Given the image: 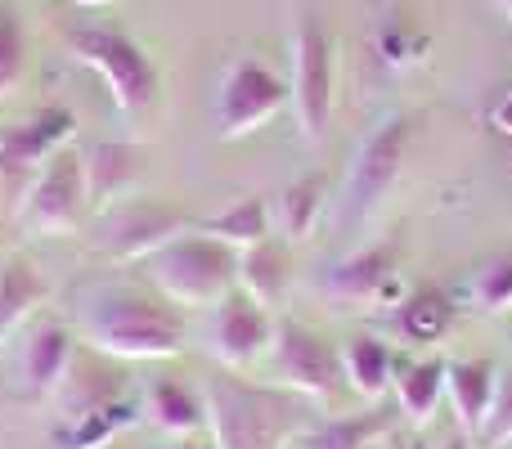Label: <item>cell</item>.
<instances>
[{"label": "cell", "mask_w": 512, "mask_h": 449, "mask_svg": "<svg viewBox=\"0 0 512 449\" xmlns=\"http://www.w3.org/2000/svg\"><path fill=\"white\" fill-rule=\"evenodd\" d=\"M86 342L108 360H171L185 351V319L149 297H104L86 315Z\"/></svg>", "instance_id": "1"}, {"label": "cell", "mask_w": 512, "mask_h": 449, "mask_svg": "<svg viewBox=\"0 0 512 449\" xmlns=\"http://www.w3.org/2000/svg\"><path fill=\"white\" fill-rule=\"evenodd\" d=\"M144 274L171 306H216L239 288V252L212 234H180L144 261Z\"/></svg>", "instance_id": "2"}, {"label": "cell", "mask_w": 512, "mask_h": 449, "mask_svg": "<svg viewBox=\"0 0 512 449\" xmlns=\"http://www.w3.org/2000/svg\"><path fill=\"white\" fill-rule=\"evenodd\" d=\"M207 423L216 449H283L297 432V405L279 391L216 378L207 387Z\"/></svg>", "instance_id": "3"}, {"label": "cell", "mask_w": 512, "mask_h": 449, "mask_svg": "<svg viewBox=\"0 0 512 449\" xmlns=\"http://www.w3.org/2000/svg\"><path fill=\"white\" fill-rule=\"evenodd\" d=\"M68 50L77 63L95 68L104 77L108 95L122 113H144L158 99V68L153 59L140 50V41H131L117 27H72L68 32Z\"/></svg>", "instance_id": "4"}, {"label": "cell", "mask_w": 512, "mask_h": 449, "mask_svg": "<svg viewBox=\"0 0 512 449\" xmlns=\"http://www.w3.org/2000/svg\"><path fill=\"white\" fill-rule=\"evenodd\" d=\"M72 135H77V117L63 104H50L23 122L0 126V207L9 216L18 212V203L27 198L45 162L72 144Z\"/></svg>", "instance_id": "5"}, {"label": "cell", "mask_w": 512, "mask_h": 449, "mask_svg": "<svg viewBox=\"0 0 512 449\" xmlns=\"http://www.w3.org/2000/svg\"><path fill=\"white\" fill-rule=\"evenodd\" d=\"M333 86H337V59H333V36L328 23L306 9L297 18V36H292V113L306 140H319L333 122Z\"/></svg>", "instance_id": "6"}, {"label": "cell", "mask_w": 512, "mask_h": 449, "mask_svg": "<svg viewBox=\"0 0 512 449\" xmlns=\"http://www.w3.org/2000/svg\"><path fill=\"white\" fill-rule=\"evenodd\" d=\"M409 140H414V117L409 113H391L387 122H378L364 135L360 153L351 162V176H346V221L351 225H364L387 203V194L405 171Z\"/></svg>", "instance_id": "7"}, {"label": "cell", "mask_w": 512, "mask_h": 449, "mask_svg": "<svg viewBox=\"0 0 512 449\" xmlns=\"http://www.w3.org/2000/svg\"><path fill=\"white\" fill-rule=\"evenodd\" d=\"M86 171H81V149H59L50 162L41 167V176L32 180L27 198L18 203L14 221L27 229V234L41 238H63L77 234L81 216H86Z\"/></svg>", "instance_id": "8"}, {"label": "cell", "mask_w": 512, "mask_h": 449, "mask_svg": "<svg viewBox=\"0 0 512 449\" xmlns=\"http://www.w3.org/2000/svg\"><path fill=\"white\" fill-rule=\"evenodd\" d=\"M189 229H194V221L180 207L158 203V198H126V203L104 212L95 247L108 261H149L153 252H162Z\"/></svg>", "instance_id": "9"}, {"label": "cell", "mask_w": 512, "mask_h": 449, "mask_svg": "<svg viewBox=\"0 0 512 449\" xmlns=\"http://www.w3.org/2000/svg\"><path fill=\"white\" fill-rule=\"evenodd\" d=\"M270 373L279 387L297 391V396H310V400H324V405L342 396V387H346L342 355H337L319 333L301 328L297 319H283V324L274 328Z\"/></svg>", "instance_id": "10"}, {"label": "cell", "mask_w": 512, "mask_h": 449, "mask_svg": "<svg viewBox=\"0 0 512 449\" xmlns=\"http://www.w3.org/2000/svg\"><path fill=\"white\" fill-rule=\"evenodd\" d=\"M288 104V86L279 81V72H270L261 59H239L221 81L216 95V126L221 140H243V135L261 131L265 122L283 113Z\"/></svg>", "instance_id": "11"}, {"label": "cell", "mask_w": 512, "mask_h": 449, "mask_svg": "<svg viewBox=\"0 0 512 449\" xmlns=\"http://www.w3.org/2000/svg\"><path fill=\"white\" fill-rule=\"evenodd\" d=\"M207 342H212V355L221 369L243 373L274 346V319L261 301H252L243 288H234L230 297H221L212 306Z\"/></svg>", "instance_id": "12"}, {"label": "cell", "mask_w": 512, "mask_h": 449, "mask_svg": "<svg viewBox=\"0 0 512 449\" xmlns=\"http://www.w3.org/2000/svg\"><path fill=\"white\" fill-rule=\"evenodd\" d=\"M324 292L342 306H369V301H400V270H396V247L373 243L364 252H351L342 261L328 265Z\"/></svg>", "instance_id": "13"}, {"label": "cell", "mask_w": 512, "mask_h": 449, "mask_svg": "<svg viewBox=\"0 0 512 449\" xmlns=\"http://www.w3.org/2000/svg\"><path fill=\"white\" fill-rule=\"evenodd\" d=\"M81 171H86V198L90 207L108 212V207L126 203L140 189L144 171H149V153L140 144L122 140H99L90 149H81Z\"/></svg>", "instance_id": "14"}, {"label": "cell", "mask_w": 512, "mask_h": 449, "mask_svg": "<svg viewBox=\"0 0 512 449\" xmlns=\"http://www.w3.org/2000/svg\"><path fill=\"white\" fill-rule=\"evenodd\" d=\"M72 364H77V355H72L68 328L50 324V319H41V324L27 328L23 346H18V382H23L27 396L32 400L59 396V387L72 373Z\"/></svg>", "instance_id": "15"}, {"label": "cell", "mask_w": 512, "mask_h": 449, "mask_svg": "<svg viewBox=\"0 0 512 449\" xmlns=\"http://www.w3.org/2000/svg\"><path fill=\"white\" fill-rule=\"evenodd\" d=\"M495 391H499V373L490 360H459L445 369V396H450L468 436H486L490 414H495Z\"/></svg>", "instance_id": "16"}, {"label": "cell", "mask_w": 512, "mask_h": 449, "mask_svg": "<svg viewBox=\"0 0 512 449\" xmlns=\"http://www.w3.org/2000/svg\"><path fill=\"white\" fill-rule=\"evenodd\" d=\"M144 418L167 436H194L207 427V400L180 378H153L140 400Z\"/></svg>", "instance_id": "17"}, {"label": "cell", "mask_w": 512, "mask_h": 449, "mask_svg": "<svg viewBox=\"0 0 512 449\" xmlns=\"http://www.w3.org/2000/svg\"><path fill=\"white\" fill-rule=\"evenodd\" d=\"M140 418H144L140 400L122 396V400H113V405L90 409V414H81V418H59L54 445L59 449H108L122 432H131Z\"/></svg>", "instance_id": "18"}, {"label": "cell", "mask_w": 512, "mask_h": 449, "mask_svg": "<svg viewBox=\"0 0 512 449\" xmlns=\"http://www.w3.org/2000/svg\"><path fill=\"white\" fill-rule=\"evenodd\" d=\"M50 297V283L27 256H5L0 261V337H9L14 328L27 324V315H36V306Z\"/></svg>", "instance_id": "19"}, {"label": "cell", "mask_w": 512, "mask_h": 449, "mask_svg": "<svg viewBox=\"0 0 512 449\" xmlns=\"http://www.w3.org/2000/svg\"><path fill=\"white\" fill-rule=\"evenodd\" d=\"M342 373L360 396L378 400L387 396V387H396V355H391V346L382 337L360 333L342 346Z\"/></svg>", "instance_id": "20"}, {"label": "cell", "mask_w": 512, "mask_h": 449, "mask_svg": "<svg viewBox=\"0 0 512 449\" xmlns=\"http://www.w3.org/2000/svg\"><path fill=\"white\" fill-rule=\"evenodd\" d=\"M454 324V301L445 297L436 283H423V288L405 292L396 301V328L405 342H441Z\"/></svg>", "instance_id": "21"}, {"label": "cell", "mask_w": 512, "mask_h": 449, "mask_svg": "<svg viewBox=\"0 0 512 449\" xmlns=\"http://www.w3.org/2000/svg\"><path fill=\"white\" fill-rule=\"evenodd\" d=\"M288 279H292V256H288V247H279L274 238H265V243H256L239 256V283L252 301H261V306L283 301Z\"/></svg>", "instance_id": "22"}, {"label": "cell", "mask_w": 512, "mask_h": 449, "mask_svg": "<svg viewBox=\"0 0 512 449\" xmlns=\"http://www.w3.org/2000/svg\"><path fill=\"white\" fill-rule=\"evenodd\" d=\"M387 432H391V409H364V414H342L319 423L315 432L301 436L297 449H369Z\"/></svg>", "instance_id": "23"}, {"label": "cell", "mask_w": 512, "mask_h": 449, "mask_svg": "<svg viewBox=\"0 0 512 449\" xmlns=\"http://www.w3.org/2000/svg\"><path fill=\"white\" fill-rule=\"evenodd\" d=\"M122 396H126V373L72 364V373L59 387V409H63V418H81V414H90V409H104Z\"/></svg>", "instance_id": "24"}, {"label": "cell", "mask_w": 512, "mask_h": 449, "mask_svg": "<svg viewBox=\"0 0 512 449\" xmlns=\"http://www.w3.org/2000/svg\"><path fill=\"white\" fill-rule=\"evenodd\" d=\"M445 360H423V364H409L405 373L396 378V405L409 423H427L436 414L445 396Z\"/></svg>", "instance_id": "25"}, {"label": "cell", "mask_w": 512, "mask_h": 449, "mask_svg": "<svg viewBox=\"0 0 512 449\" xmlns=\"http://www.w3.org/2000/svg\"><path fill=\"white\" fill-rule=\"evenodd\" d=\"M324 194H328V180L324 176H301V180H292V185L279 194L274 216H279V229L292 238V243L310 238L319 212H324Z\"/></svg>", "instance_id": "26"}, {"label": "cell", "mask_w": 512, "mask_h": 449, "mask_svg": "<svg viewBox=\"0 0 512 449\" xmlns=\"http://www.w3.org/2000/svg\"><path fill=\"white\" fill-rule=\"evenodd\" d=\"M203 234H212L216 243L234 247V252H248V247L265 243L270 238V207H265V198H243V203H234L230 212L212 216V221L203 225Z\"/></svg>", "instance_id": "27"}, {"label": "cell", "mask_w": 512, "mask_h": 449, "mask_svg": "<svg viewBox=\"0 0 512 449\" xmlns=\"http://www.w3.org/2000/svg\"><path fill=\"white\" fill-rule=\"evenodd\" d=\"M472 301L490 315L499 310H512V247L508 252H495L490 261H481V270L472 274Z\"/></svg>", "instance_id": "28"}, {"label": "cell", "mask_w": 512, "mask_h": 449, "mask_svg": "<svg viewBox=\"0 0 512 449\" xmlns=\"http://www.w3.org/2000/svg\"><path fill=\"white\" fill-rule=\"evenodd\" d=\"M27 72V36H23V18L9 5H0V99H9L18 90Z\"/></svg>", "instance_id": "29"}, {"label": "cell", "mask_w": 512, "mask_h": 449, "mask_svg": "<svg viewBox=\"0 0 512 449\" xmlns=\"http://www.w3.org/2000/svg\"><path fill=\"white\" fill-rule=\"evenodd\" d=\"M378 54L387 68H414L427 54V36L414 23H405V18H387L378 32Z\"/></svg>", "instance_id": "30"}, {"label": "cell", "mask_w": 512, "mask_h": 449, "mask_svg": "<svg viewBox=\"0 0 512 449\" xmlns=\"http://www.w3.org/2000/svg\"><path fill=\"white\" fill-rule=\"evenodd\" d=\"M486 441H490V445H508V441H512V373H508V378H499L495 414H490Z\"/></svg>", "instance_id": "31"}, {"label": "cell", "mask_w": 512, "mask_h": 449, "mask_svg": "<svg viewBox=\"0 0 512 449\" xmlns=\"http://www.w3.org/2000/svg\"><path fill=\"white\" fill-rule=\"evenodd\" d=\"M490 122H495L499 126V131H504L508 135V140H512V86L504 90V95H499L495 99V108H490Z\"/></svg>", "instance_id": "32"}, {"label": "cell", "mask_w": 512, "mask_h": 449, "mask_svg": "<svg viewBox=\"0 0 512 449\" xmlns=\"http://www.w3.org/2000/svg\"><path fill=\"white\" fill-rule=\"evenodd\" d=\"M396 449H432V445H418V441H400ZM445 449H468V445H445Z\"/></svg>", "instance_id": "33"}, {"label": "cell", "mask_w": 512, "mask_h": 449, "mask_svg": "<svg viewBox=\"0 0 512 449\" xmlns=\"http://www.w3.org/2000/svg\"><path fill=\"white\" fill-rule=\"evenodd\" d=\"M77 5H86V9H95V5H108V0H77Z\"/></svg>", "instance_id": "34"}, {"label": "cell", "mask_w": 512, "mask_h": 449, "mask_svg": "<svg viewBox=\"0 0 512 449\" xmlns=\"http://www.w3.org/2000/svg\"><path fill=\"white\" fill-rule=\"evenodd\" d=\"M499 9H504V14L512 18V0H499Z\"/></svg>", "instance_id": "35"}, {"label": "cell", "mask_w": 512, "mask_h": 449, "mask_svg": "<svg viewBox=\"0 0 512 449\" xmlns=\"http://www.w3.org/2000/svg\"><path fill=\"white\" fill-rule=\"evenodd\" d=\"M369 449H378V445H369Z\"/></svg>", "instance_id": "36"}]
</instances>
